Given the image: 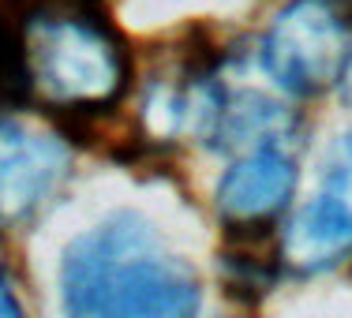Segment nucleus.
Returning <instances> with one entry per match:
<instances>
[{
  "label": "nucleus",
  "instance_id": "obj_1",
  "mask_svg": "<svg viewBox=\"0 0 352 318\" xmlns=\"http://www.w3.org/2000/svg\"><path fill=\"white\" fill-rule=\"evenodd\" d=\"M72 315H191L199 284L142 217L120 214L82 232L60 262Z\"/></svg>",
  "mask_w": 352,
  "mask_h": 318
},
{
  "label": "nucleus",
  "instance_id": "obj_2",
  "mask_svg": "<svg viewBox=\"0 0 352 318\" xmlns=\"http://www.w3.org/2000/svg\"><path fill=\"white\" fill-rule=\"evenodd\" d=\"M27 90L72 116H98L128 87V53L116 30L82 0L34 8L23 23Z\"/></svg>",
  "mask_w": 352,
  "mask_h": 318
},
{
  "label": "nucleus",
  "instance_id": "obj_3",
  "mask_svg": "<svg viewBox=\"0 0 352 318\" xmlns=\"http://www.w3.org/2000/svg\"><path fill=\"white\" fill-rule=\"evenodd\" d=\"M352 60V23L333 0H296L263 41V64L292 94H315Z\"/></svg>",
  "mask_w": 352,
  "mask_h": 318
},
{
  "label": "nucleus",
  "instance_id": "obj_4",
  "mask_svg": "<svg viewBox=\"0 0 352 318\" xmlns=\"http://www.w3.org/2000/svg\"><path fill=\"white\" fill-rule=\"evenodd\" d=\"M352 251V131L333 150L322 188L304 206L296 229L289 232V258L304 270L338 262Z\"/></svg>",
  "mask_w": 352,
  "mask_h": 318
},
{
  "label": "nucleus",
  "instance_id": "obj_5",
  "mask_svg": "<svg viewBox=\"0 0 352 318\" xmlns=\"http://www.w3.org/2000/svg\"><path fill=\"white\" fill-rule=\"evenodd\" d=\"M296 165L281 139L258 142L217 183V206L229 225H270V217L289 203Z\"/></svg>",
  "mask_w": 352,
  "mask_h": 318
},
{
  "label": "nucleus",
  "instance_id": "obj_6",
  "mask_svg": "<svg viewBox=\"0 0 352 318\" xmlns=\"http://www.w3.org/2000/svg\"><path fill=\"white\" fill-rule=\"evenodd\" d=\"M68 157L53 139L0 124V221H23L56 191Z\"/></svg>",
  "mask_w": 352,
  "mask_h": 318
},
{
  "label": "nucleus",
  "instance_id": "obj_7",
  "mask_svg": "<svg viewBox=\"0 0 352 318\" xmlns=\"http://www.w3.org/2000/svg\"><path fill=\"white\" fill-rule=\"evenodd\" d=\"M23 307H19V299L12 296V288H8V281L0 277V315H19Z\"/></svg>",
  "mask_w": 352,
  "mask_h": 318
},
{
  "label": "nucleus",
  "instance_id": "obj_8",
  "mask_svg": "<svg viewBox=\"0 0 352 318\" xmlns=\"http://www.w3.org/2000/svg\"><path fill=\"white\" fill-rule=\"evenodd\" d=\"M345 90H349V98H352V60H349V68H345Z\"/></svg>",
  "mask_w": 352,
  "mask_h": 318
}]
</instances>
